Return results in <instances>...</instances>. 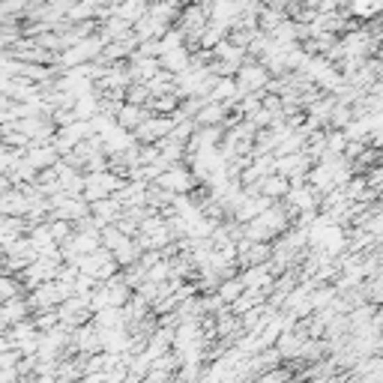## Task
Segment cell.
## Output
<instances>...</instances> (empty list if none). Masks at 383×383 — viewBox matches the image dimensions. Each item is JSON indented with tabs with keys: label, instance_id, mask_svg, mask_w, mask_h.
Returning a JSON list of instances; mask_svg holds the SVG:
<instances>
[{
	"label": "cell",
	"instance_id": "30bf717a",
	"mask_svg": "<svg viewBox=\"0 0 383 383\" xmlns=\"http://www.w3.org/2000/svg\"><path fill=\"white\" fill-rule=\"evenodd\" d=\"M129 345H132V329L129 327L102 329V350L105 354H129Z\"/></svg>",
	"mask_w": 383,
	"mask_h": 383
},
{
	"label": "cell",
	"instance_id": "9c48e42d",
	"mask_svg": "<svg viewBox=\"0 0 383 383\" xmlns=\"http://www.w3.org/2000/svg\"><path fill=\"white\" fill-rule=\"evenodd\" d=\"M27 318H33V308H30V302H27V294L3 302V311H0L3 329H13L15 324H22V320H27Z\"/></svg>",
	"mask_w": 383,
	"mask_h": 383
},
{
	"label": "cell",
	"instance_id": "4fadbf2b",
	"mask_svg": "<svg viewBox=\"0 0 383 383\" xmlns=\"http://www.w3.org/2000/svg\"><path fill=\"white\" fill-rule=\"evenodd\" d=\"M347 13H350V18H357V22H375L383 13V0H350Z\"/></svg>",
	"mask_w": 383,
	"mask_h": 383
},
{
	"label": "cell",
	"instance_id": "ba28073f",
	"mask_svg": "<svg viewBox=\"0 0 383 383\" xmlns=\"http://www.w3.org/2000/svg\"><path fill=\"white\" fill-rule=\"evenodd\" d=\"M123 204H120L117 198H102V201H93L90 204V213H93L96 225L99 228H108V225H117V219L123 216Z\"/></svg>",
	"mask_w": 383,
	"mask_h": 383
},
{
	"label": "cell",
	"instance_id": "ac0fdd59",
	"mask_svg": "<svg viewBox=\"0 0 383 383\" xmlns=\"http://www.w3.org/2000/svg\"><path fill=\"white\" fill-rule=\"evenodd\" d=\"M150 99H153V93H150V87L144 81H132L126 90V102H135V105H150Z\"/></svg>",
	"mask_w": 383,
	"mask_h": 383
},
{
	"label": "cell",
	"instance_id": "7a4b0ae2",
	"mask_svg": "<svg viewBox=\"0 0 383 383\" xmlns=\"http://www.w3.org/2000/svg\"><path fill=\"white\" fill-rule=\"evenodd\" d=\"M234 78H237L240 96H246V93H264L267 84L273 81L269 69H267L264 63H260V60H246V63L240 66V72H237Z\"/></svg>",
	"mask_w": 383,
	"mask_h": 383
},
{
	"label": "cell",
	"instance_id": "6da1fadb",
	"mask_svg": "<svg viewBox=\"0 0 383 383\" xmlns=\"http://www.w3.org/2000/svg\"><path fill=\"white\" fill-rule=\"evenodd\" d=\"M126 183V177H120L117 171H87V186H84V201H102V198H114L120 186Z\"/></svg>",
	"mask_w": 383,
	"mask_h": 383
},
{
	"label": "cell",
	"instance_id": "9a60e30c",
	"mask_svg": "<svg viewBox=\"0 0 383 383\" xmlns=\"http://www.w3.org/2000/svg\"><path fill=\"white\" fill-rule=\"evenodd\" d=\"M93 320H96V327H99V329L129 327V320H126V311H123V308H117V306H111V308L96 311V315H93Z\"/></svg>",
	"mask_w": 383,
	"mask_h": 383
},
{
	"label": "cell",
	"instance_id": "277c9868",
	"mask_svg": "<svg viewBox=\"0 0 383 383\" xmlns=\"http://www.w3.org/2000/svg\"><path fill=\"white\" fill-rule=\"evenodd\" d=\"M60 320H63L66 327H84L93 320V306H90V294H72L63 306H60Z\"/></svg>",
	"mask_w": 383,
	"mask_h": 383
},
{
	"label": "cell",
	"instance_id": "3957f363",
	"mask_svg": "<svg viewBox=\"0 0 383 383\" xmlns=\"http://www.w3.org/2000/svg\"><path fill=\"white\" fill-rule=\"evenodd\" d=\"M156 186H162L165 192H174V195H192V192L201 186V180L195 177V171L186 168V162H180L174 168H168L165 174L156 180Z\"/></svg>",
	"mask_w": 383,
	"mask_h": 383
},
{
	"label": "cell",
	"instance_id": "8992f818",
	"mask_svg": "<svg viewBox=\"0 0 383 383\" xmlns=\"http://www.w3.org/2000/svg\"><path fill=\"white\" fill-rule=\"evenodd\" d=\"M30 207H33V198L27 195L24 186H15L3 192V198H0V213L3 216H27Z\"/></svg>",
	"mask_w": 383,
	"mask_h": 383
},
{
	"label": "cell",
	"instance_id": "ffe728a7",
	"mask_svg": "<svg viewBox=\"0 0 383 383\" xmlns=\"http://www.w3.org/2000/svg\"><path fill=\"white\" fill-rule=\"evenodd\" d=\"M126 234H123V230H120L117 225H108V228H102V246L105 249H111V251H114L117 246H123L126 243Z\"/></svg>",
	"mask_w": 383,
	"mask_h": 383
},
{
	"label": "cell",
	"instance_id": "5bb4252c",
	"mask_svg": "<svg viewBox=\"0 0 383 383\" xmlns=\"http://www.w3.org/2000/svg\"><path fill=\"white\" fill-rule=\"evenodd\" d=\"M141 255H144V249H141V243H138L135 237H129L123 246H117V249H114V260L120 264V269H126V267L138 264Z\"/></svg>",
	"mask_w": 383,
	"mask_h": 383
},
{
	"label": "cell",
	"instance_id": "7c38bea8",
	"mask_svg": "<svg viewBox=\"0 0 383 383\" xmlns=\"http://www.w3.org/2000/svg\"><path fill=\"white\" fill-rule=\"evenodd\" d=\"M147 117H153V111H150L147 105H135V102H126L123 108H120V114H117V123L123 126V129H132V132H135V129H138L141 123H144Z\"/></svg>",
	"mask_w": 383,
	"mask_h": 383
},
{
	"label": "cell",
	"instance_id": "5b68a950",
	"mask_svg": "<svg viewBox=\"0 0 383 383\" xmlns=\"http://www.w3.org/2000/svg\"><path fill=\"white\" fill-rule=\"evenodd\" d=\"M27 162L30 165H33L36 171H48V168H54L57 162H60V159H63V156H60V150L54 147V141H45V144H39V141H33V144H30L27 147Z\"/></svg>",
	"mask_w": 383,
	"mask_h": 383
},
{
	"label": "cell",
	"instance_id": "52a82bcc",
	"mask_svg": "<svg viewBox=\"0 0 383 383\" xmlns=\"http://www.w3.org/2000/svg\"><path fill=\"white\" fill-rule=\"evenodd\" d=\"M306 341H308V336H306V332H302L299 327H294V329H285V332H281V336H279V341H276V347H279L281 359L294 362V359H299L302 347H306Z\"/></svg>",
	"mask_w": 383,
	"mask_h": 383
},
{
	"label": "cell",
	"instance_id": "8fae6325",
	"mask_svg": "<svg viewBox=\"0 0 383 383\" xmlns=\"http://www.w3.org/2000/svg\"><path fill=\"white\" fill-rule=\"evenodd\" d=\"M290 189H294V186H290V180H288L285 174H279V171H276V174H269V177H264V180L258 183V192H260V195H267V198H273V201L288 198Z\"/></svg>",
	"mask_w": 383,
	"mask_h": 383
},
{
	"label": "cell",
	"instance_id": "d6986e66",
	"mask_svg": "<svg viewBox=\"0 0 383 383\" xmlns=\"http://www.w3.org/2000/svg\"><path fill=\"white\" fill-rule=\"evenodd\" d=\"M48 225H52V234L57 243H66L75 234V221H69V219H48Z\"/></svg>",
	"mask_w": 383,
	"mask_h": 383
},
{
	"label": "cell",
	"instance_id": "e0dca14e",
	"mask_svg": "<svg viewBox=\"0 0 383 383\" xmlns=\"http://www.w3.org/2000/svg\"><path fill=\"white\" fill-rule=\"evenodd\" d=\"M27 290H24V281L18 279V276H13V273H3V279H0V297H3V302L6 299H15V297H24Z\"/></svg>",
	"mask_w": 383,
	"mask_h": 383
},
{
	"label": "cell",
	"instance_id": "2e32d148",
	"mask_svg": "<svg viewBox=\"0 0 383 383\" xmlns=\"http://www.w3.org/2000/svg\"><path fill=\"white\" fill-rule=\"evenodd\" d=\"M243 290H246L243 279L234 276V279H225V281L219 285V297H221V302H225V306H234V302L243 297Z\"/></svg>",
	"mask_w": 383,
	"mask_h": 383
}]
</instances>
